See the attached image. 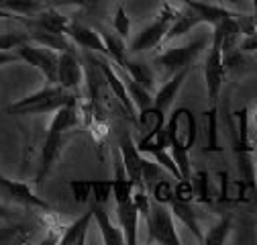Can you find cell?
Here are the masks:
<instances>
[{"mask_svg":"<svg viewBox=\"0 0 257 245\" xmlns=\"http://www.w3.org/2000/svg\"><path fill=\"white\" fill-rule=\"evenodd\" d=\"M80 127V114H78V106L76 104H66L55 110L43 145H41V156H39V168L35 174V184L45 182V178L49 176V172L53 170V166L57 164L59 156L66 149V145L70 143V139L74 137L76 129Z\"/></svg>","mask_w":257,"mask_h":245,"instance_id":"1","label":"cell"},{"mask_svg":"<svg viewBox=\"0 0 257 245\" xmlns=\"http://www.w3.org/2000/svg\"><path fill=\"white\" fill-rule=\"evenodd\" d=\"M164 133L168 139V149L182 174V180H190V149L194 147L198 137V122L190 108H176L164 125Z\"/></svg>","mask_w":257,"mask_h":245,"instance_id":"2","label":"cell"},{"mask_svg":"<svg viewBox=\"0 0 257 245\" xmlns=\"http://www.w3.org/2000/svg\"><path fill=\"white\" fill-rule=\"evenodd\" d=\"M76 92L61 88L59 84H45L41 90L33 92L25 98L9 104V112L13 114H47L55 112L66 104H76Z\"/></svg>","mask_w":257,"mask_h":245,"instance_id":"3","label":"cell"},{"mask_svg":"<svg viewBox=\"0 0 257 245\" xmlns=\"http://www.w3.org/2000/svg\"><path fill=\"white\" fill-rule=\"evenodd\" d=\"M224 55H222V29L220 25L212 27V37L210 45L206 49V59H204V82H206V96H208V110L206 112H216L218 108V96L224 82Z\"/></svg>","mask_w":257,"mask_h":245,"instance_id":"4","label":"cell"},{"mask_svg":"<svg viewBox=\"0 0 257 245\" xmlns=\"http://www.w3.org/2000/svg\"><path fill=\"white\" fill-rule=\"evenodd\" d=\"M147 221V229H149V243H162V245H178L182 239L176 231V223H174V212L170 208V204L159 202V200H151L149 206V214L145 217Z\"/></svg>","mask_w":257,"mask_h":245,"instance_id":"5","label":"cell"},{"mask_svg":"<svg viewBox=\"0 0 257 245\" xmlns=\"http://www.w3.org/2000/svg\"><path fill=\"white\" fill-rule=\"evenodd\" d=\"M208 45V37H198L194 41H190L186 45H180V47H172V49H164L162 53H157L153 64L166 72V74H176L184 68H192V64L196 61V57L206 49Z\"/></svg>","mask_w":257,"mask_h":245,"instance_id":"6","label":"cell"},{"mask_svg":"<svg viewBox=\"0 0 257 245\" xmlns=\"http://www.w3.org/2000/svg\"><path fill=\"white\" fill-rule=\"evenodd\" d=\"M176 13L178 11L170 3H164V7H162V11H159L157 19L153 23H149L145 29H141V33L131 41L128 51H131V53H143V51H151V49L162 47L164 39H166V33H168V29H170Z\"/></svg>","mask_w":257,"mask_h":245,"instance_id":"7","label":"cell"},{"mask_svg":"<svg viewBox=\"0 0 257 245\" xmlns=\"http://www.w3.org/2000/svg\"><path fill=\"white\" fill-rule=\"evenodd\" d=\"M13 51L19 55L21 61L39 70L41 76L45 78V84H57V51L45 45H37L33 41H25Z\"/></svg>","mask_w":257,"mask_h":245,"instance_id":"8","label":"cell"},{"mask_svg":"<svg viewBox=\"0 0 257 245\" xmlns=\"http://www.w3.org/2000/svg\"><path fill=\"white\" fill-rule=\"evenodd\" d=\"M118 153H120V160H122V166H124V172L126 176L131 178L133 186L135 188H147L145 182H143V168H145V158L143 153L137 149V143L133 141L131 133H120V139H118Z\"/></svg>","mask_w":257,"mask_h":245,"instance_id":"9","label":"cell"},{"mask_svg":"<svg viewBox=\"0 0 257 245\" xmlns=\"http://www.w3.org/2000/svg\"><path fill=\"white\" fill-rule=\"evenodd\" d=\"M0 192L17 204L37 208V210H47V212L51 210V204L47 200H43L41 196H37L33 190H31L29 184L19 182V180H11L5 174H0Z\"/></svg>","mask_w":257,"mask_h":245,"instance_id":"10","label":"cell"},{"mask_svg":"<svg viewBox=\"0 0 257 245\" xmlns=\"http://www.w3.org/2000/svg\"><path fill=\"white\" fill-rule=\"evenodd\" d=\"M84 82V68L76 51H61L57 55V84L66 90L76 92Z\"/></svg>","mask_w":257,"mask_h":245,"instance_id":"11","label":"cell"},{"mask_svg":"<svg viewBox=\"0 0 257 245\" xmlns=\"http://www.w3.org/2000/svg\"><path fill=\"white\" fill-rule=\"evenodd\" d=\"M66 35L70 37V41L86 51H94V53H98V55H104L106 57V45L100 37V33H96V31L80 21H74L70 19L68 27H66Z\"/></svg>","mask_w":257,"mask_h":245,"instance_id":"12","label":"cell"},{"mask_svg":"<svg viewBox=\"0 0 257 245\" xmlns=\"http://www.w3.org/2000/svg\"><path fill=\"white\" fill-rule=\"evenodd\" d=\"M188 72H190V68H184V70L172 74L170 80L164 82V86L155 92L153 104H151L155 110H159L162 114H168V110H170V106L174 104V100H176V96H178V92H180L182 84H184L186 78H188Z\"/></svg>","mask_w":257,"mask_h":245,"instance_id":"13","label":"cell"},{"mask_svg":"<svg viewBox=\"0 0 257 245\" xmlns=\"http://www.w3.org/2000/svg\"><path fill=\"white\" fill-rule=\"evenodd\" d=\"M116 217H118V227L124 235V243L126 245H135L137 243V227H139V210L131 200L126 202H118L116 204Z\"/></svg>","mask_w":257,"mask_h":245,"instance_id":"14","label":"cell"},{"mask_svg":"<svg viewBox=\"0 0 257 245\" xmlns=\"http://www.w3.org/2000/svg\"><path fill=\"white\" fill-rule=\"evenodd\" d=\"M180 3L194 11L202 25H210V27H216L222 21H227V19L237 15V13L224 9L220 5H208V3H200V0H180Z\"/></svg>","mask_w":257,"mask_h":245,"instance_id":"15","label":"cell"},{"mask_svg":"<svg viewBox=\"0 0 257 245\" xmlns=\"http://www.w3.org/2000/svg\"><path fill=\"white\" fill-rule=\"evenodd\" d=\"M168 204H170V208H172V212H174V217L180 219V221L190 229V233L202 243V235H204V233H202V229H200L198 212L194 210V206H192V200H180V198L172 196Z\"/></svg>","mask_w":257,"mask_h":245,"instance_id":"16","label":"cell"},{"mask_svg":"<svg viewBox=\"0 0 257 245\" xmlns=\"http://www.w3.org/2000/svg\"><path fill=\"white\" fill-rule=\"evenodd\" d=\"M92 212H94L96 225H98V229H100L102 241H104L106 245H120V243H124V235H122L120 227H116V225L110 221L108 212L104 210V204L94 202V204H92Z\"/></svg>","mask_w":257,"mask_h":245,"instance_id":"17","label":"cell"},{"mask_svg":"<svg viewBox=\"0 0 257 245\" xmlns=\"http://www.w3.org/2000/svg\"><path fill=\"white\" fill-rule=\"evenodd\" d=\"M92 221H94V212H92V206H90L88 212H84L82 217H78L68 227L61 229L63 233H61L57 243H61V245H84L86 243V235H88V227H90Z\"/></svg>","mask_w":257,"mask_h":245,"instance_id":"18","label":"cell"},{"mask_svg":"<svg viewBox=\"0 0 257 245\" xmlns=\"http://www.w3.org/2000/svg\"><path fill=\"white\" fill-rule=\"evenodd\" d=\"M29 41H33L37 45H45L57 53L61 51H76L74 49V43L70 41V37L66 33H57V31H47V29H39L29 33Z\"/></svg>","mask_w":257,"mask_h":245,"instance_id":"19","label":"cell"},{"mask_svg":"<svg viewBox=\"0 0 257 245\" xmlns=\"http://www.w3.org/2000/svg\"><path fill=\"white\" fill-rule=\"evenodd\" d=\"M186 7V5H184ZM198 25H202L200 23V19H198V15L192 11L190 7H186V9H182V11H178L176 13V17H174V21H172V25H170V29H168V33H166V39H164V45L166 43H170L172 39H176V37H182V35H186V33H190L194 27H198ZM162 45V47H164Z\"/></svg>","mask_w":257,"mask_h":245,"instance_id":"20","label":"cell"},{"mask_svg":"<svg viewBox=\"0 0 257 245\" xmlns=\"http://www.w3.org/2000/svg\"><path fill=\"white\" fill-rule=\"evenodd\" d=\"M104 45H106V57L112 61V64L116 68H122L124 66V61L128 59L126 55V45H124V39L120 35H112V33H106V31H102L100 33Z\"/></svg>","mask_w":257,"mask_h":245,"instance_id":"21","label":"cell"},{"mask_svg":"<svg viewBox=\"0 0 257 245\" xmlns=\"http://www.w3.org/2000/svg\"><path fill=\"white\" fill-rule=\"evenodd\" d=\"M231 229H233V217H231V214H224V217H220V219L202 235V243H206V245L227 243V241H229V235H231Z\"/></svg>","mask_w":257,"mask_h":245,"instance_id":"22","label":"cell"},{"mask_svg":"<svg viewBox=\"0 0 257 245\" xmlns=\"http://www.w3.org/2000/svg\"><path fill=\"white\" fill-rule=\"evenodd\" d=\"M120 70H124L128 76H131L135 82H139L141 86H145L147 90H151L153 88V72H151V68L147 66V64H143V61H135V59H126L124 61V66L120 68Z\"/></svg>","mask_w":257,"mask_h":245,"instance_id":"23","label":"cell"},{"mask_svg":"<svg viewBox=\"0 0 257 245\" xmlns=\"http://www.w3.org/2000/svg\"><path fill=\"white\" fill-rule=\"evenodd\" d=\"M68 188L72 190V196L78 204H86L92 196V180H70Z\"/></svg>","mask_w":257,"mask_h":245,"instance_id":"24","label":"cell"},{"mask_svg":"<svg viewBox=\"0 0 257 245\" xmlns=\"http://www.w3.org/2000/svg\"><path fill=\"white\" fill-rule=\"evenodd\" d=\"M190 186H192V194H194V198L198 200H204L208 202L210 198V192H208V174L206 172H198L194 174V178L190 176Z\"/></svg>","mask_w":257,"mask_h":245,"instance_id":"25","label":"cell"},{"mask_svg":"<svg viewBox=\"0 0 257 245\" xmlns=\"http://www.w3.org/2000/svg\"><path fill=\"white\" fill-rule=\"evenodd\" d=\"M112 196V180H92V198L98 204H106Z\"/></svg>","mask_w":257,"mask_h":245,"instance_id":"26","label":"cell"},{"mask_svg":"<svg viewBox=\"0 0 257 245\" xmlns=\"http://www.w3.org/2000/svg\"><path fill=\"white\" fill-rule=\"evenodd\" d=\"M29 41V33H19V31H11V33H0V51H13L21 43Z\"/></svg>","mask_w":257,"mask_h":245,"instance_id":"27","label":"cell"},{"mask_svg":"<svg viewBox=\"0 0 257 245\" xmlns=\"http://www.w3.org/2000/svg\"><path fill=\"white\" fill-rule=\"evenodd\" d=\"M112 25H114L116 35H120L122 39H126L128 35H131V19L126 17V11H124L122 7H118V9H116L114 19H112Z\"/></svg>","mask_w":257,"mask_h":245,"instance_id":"28","label":"cell"},{"mask_svg":"<svg viewBox=\"0 0 257 245\" xmlns=\"http://www.w3.org/2000/svg\"><path fill=\"white\" fill-rule=\"evenodd\" d=\"M239 49L243 53H255L257 51V27L253 31H249L247 35H243V41H241Z\"/></svg>","mask_w":257,"mask_h":245,"instance_id":"29","label":"cell"},{"mask_svg":"<svg viewBox=\"0 0 257 245\" xmlns=\"http://www.w3.org/2000/svg\"><path fill=\"white\" fill-rule=\"evenodd\" d=\"M15 61H21L19 55L15 51H0V66H7V64H15Z\"/></svg>","mask_w":257,"mask_h":245,"instance_id":"30","label":"cell"},{"mask_svg":"<svg viewBox=\"0 0 257 245\" xmlns=\"http://www.w3.org/2000/svg\"><path fill=\"white\" fill-rule=\"evenodd\" d=\"M0 219H9V210L5 204H0Z\"/></svg>","mask_w":257,"mask_h":245,"instance_id":"31","label":"cell"},{"mask_svg":"<svg viewBox=\"0 0 257 245\" xmlns=\"http://www.w3.org/2000/svg\"><path fill=\"white\" fill-rule=\"evenodd\" d=\"M222 3H227V5H233V7H241V0H222Z\"/></svg>","mask_w":257,"mask_h":245,"instance_id":"32","label":"cell"},{"mask_svg":"<svg viewBox=\"0 0 257 245\" xmlns=\"http://www.w3.org/2000/svg\"><path fill=\"white\" fill-rule=\"evenodd\" d=\"M251 5H253V9H255V15H257V0H251Z\"/></svg>","mask_w":257,"mask_h":245,"instance_id":"33","label":"cell"},{"mask_svg":"<svg viewBox=\"0 0 257 245\" xmlns=\"http://www.w3.org/2000/svg\"><path fill=\"white\" fill-rule=\"evenodd\" d=\"M255 184H257V182H255Z\"/></svg>","mask_w":257,"mask_h":245,"instance_id":"34","label":"cell"},{"mask_svg":"<svg viewBox=\"0 0 257 245\" xmlns=\"http://www.w3.org/2000/svg\"><path fill=\"white\" fill-rule=\"evenodd\" d=\"M255 116H257V114H255Z\"/></svg>","mask_w":257,"mask_h":245,"instance_id":"35","label":"cell"}]
</instances>
